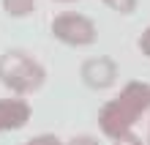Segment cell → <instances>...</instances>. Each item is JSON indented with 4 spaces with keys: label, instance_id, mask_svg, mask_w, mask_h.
I'll list each match as a JSON object with an SVG mask.
<instances>
[{
    "label": "cell",
    "instance_id": "11",
    "mask_svg": "<svg viewBox=\"0 0 150 145\" xmlns=\"http://www.w3.org/2000/svg\"><path fill=\"white\" fill-rule=\"evenodd\" d=\"M66 145H101V142L96 140L93 134H76V137H71Z\"/></svg>",
    "mask_w": 150,
    "mask_h": 145
},
{
    "label": "cell",
    "instance_id": "7",
    "mask_svg": "<svg viewBox=\"0 0 150 145\" xmlns=\"http://www.w3.org/2000/svg\"><path fill=\"white\" fill-rule=\"evenodd\" d=\"M3 11L14 19H22L36 11V0H3Z\"/></svg>",
    "mask_w": 150,
    "mask_h": 145
},
{
    "label": "cell",
    "instance_id": "6",
    "mask_svg": "<svg viewBox=\"0 0 150 145\" xmlns=\"http://www.w3.org/2000/svg\"><path fill=\"white\" fill-rule=\"evenodd\" d=\"M33 118V107L28 104L25 96H8L0 99V134L3 131H16L28 126Z\"/></svg>",
    "mask_w": 150,
    "mask_h": 145
},
{
    "label": "cell",
    "instance_id": "3",
    "mask_svg": "<svg viewBox=\"0 0 150 145\" xmlns=\"http://www.w3.org/2000/svg\"><path fill=\"white\" fill-rule=\"evenodd\" d=\"M79 77H82L85 88L90 90H107L115 85L117 79V63L109 55H98V58H87L79 69Z\"/></svg>",
    "mask_w": 150,
    "mask_h": 145
},
{
    "label": "cell",
    "instance_id": "9",
    "mask_svg": "<svg viewBox=\"0 0 150 145\" xmlns=\"http://www.w3.org/2000/svg\"><path fill=\"white\" fill-rule=\"evenodd\" d=\"M19 145H66V142L57 134H36V137H30L28 142H19Z\"/></svg>",
    "mask_w": 150,
    "mask_h": 145
},
{
    "label": "cell",
    "instance_id": "1",
    "mask_svg": "<svg viewBox=\"0 0 150 145\" xmlns=\"http://www.w3.org/2000/svg\"><path fill=\"white\" fill-rule=\"evenodd\" d=\"M47 82V69L22 49H8L0 55V85L14 96L38 93Z\"/></svg>",
    "mask_w": 150,
    "mask_h": 145
},
{
    "label": "cell",
    "instance_id": "12",
    "mask_svg": "<svg viewBox=\"0 0 150 145\" xmlns=\"http://www.w3.org/2000/svg\"><path fill=\"white\" fill-rule=\"evenodd\" d=\"M139 52H142L145 58H150V28H145L142 36H139Z\"/></svg>",
    "mask_w": 150,
    "mask_h": 145
},
{
    "label": "cell",
    "instance_id": "5",
    "mask_svg": "<svg viewBox=\"0 0 150 145\" xmlns=\"http://www.w3.org/2000/svg\"><path fill=\"white\" fill-rule=\"evenodd\" d=\"M117 101L123 104V110L134 118V123H137L145 112H150V82H142V79H128V82L120 88Z\"/></svg>",
    "mask_w": 150,
    "mask_h": 145
},
{
    "label": "cell",
    "instance_id": "2",
    "mask_svg": "<svg viewBox=\"0 0 150 145\" xmlns=\"http://www.w3.org/2000/svg\"><path fill=\"white\" fill-rule=\"evenodd\" d=\"M52 36L66 47H90L98 39L96 22L79 11H60L52 19Z\"/></svg>",
    "mask_w": 150,
    "mask_h": 145
},
{
    "label": "cell",
    "instance_id": "8",
    "mask_svg": "<svg viewBox=\"0 0 150 145\" xmlns=\"http://www.w3.org/2000/svg\"><path fill=\"white\" fill-rule=\"evenodd\" d=\"M104 6L112 8V11H117V14H134L139 0H104Z\"/></svg>",
    "mask_w": 150,
    "mask_h": 145
},
{
    "label": "cell",
    "instance_id": "10",
    "mask_svg": "<svg viewBox=\"0 0 150 145\" xmlns=\"http://www.w3.org/2000/svg\"><path fill=\"white\" fill-rule=\"evenodd\" d=\"M112 145H145V142L139 140V137H137L134 131H126V134H123V137H117V140H112Z\"/></svg>",
    "mask_w": 150,
    "mask_h": 145
},
{
    "label": "cell",
    "instance_id": "4",
    "mask_svg": "<svg viewBox=\"0 0 150 145\" xmlns=\"http://www.w3.org/2000/svg\"><path fill=\"white\" fill-rule=\"evenodd\" d=\"M131 129H134V118L123 110V104L117 99H109V101L101 104V110H98V131L104 137L117 140Z\"/></svg>",
    "mask_w": 150,
    "mask_h": 145
},
{
    "label": "cell",
    "instance_id": "13",
    "mask_svg": "<svg viewBox=\"0 0 150 145\" xmlns=\"http://www.w3.org/2000/svg\"><path fill=\"white\" fill-rule=\"evenodd\" d=\"M55 3H76V0H55Z\"/></svg>",
    "mask_w": 150,
    "mask_h": 145
},
{
    "label": "cell",
    "instance_id": "14",
    "mask_svg": "<svg viewBox=\"0 0 150 145\" xmlns=\"http://www.w3.org/2000/svg\"><path fill=\"white\" fill-rule=\"evenodd\" d=\"M147 145H150V131H147Z\"/></svg>",
    "mask_w": 150,
    "mask_h": 145
}]
</instances>
